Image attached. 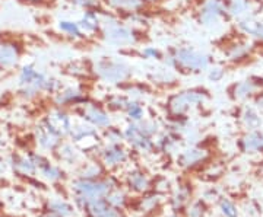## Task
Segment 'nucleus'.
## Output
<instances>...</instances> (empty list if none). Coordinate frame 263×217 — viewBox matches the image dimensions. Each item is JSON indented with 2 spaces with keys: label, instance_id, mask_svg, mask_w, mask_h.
I'll return each instance as SVG.
<instances>
[{
  "label": "nucleus",
  "instance_id": "nucleus-28",
  "mask_svg": "<svg viewBox=\"0 0 263 217\" xmlns=\"http://www.w3.org/2000/svg\"><path fill=\"white\" fill-rule=\"evenodd\" d=\"M73 3H76L78 6H82V8H91V6H95L97 2L95 0H72Z\"/></svg>",
  "mask_w": 263,
  "mask_h": 217
},
{
  "label": "nucleus",
  "instance_id": "nucleus-22",
  "mask_svg": "<svg viewBox=\"0 0 263 217\" xmlns=\"http://www.w3.org/2000/svg\"><path fill=\"white\" fill-rule=\"evenodd\" d=\"M250 51V46H235V47L231 48V51L228 53V57L231 58V60H240V58H243V57L247 54Z\"/></svg>",
  "mask_w": 263,
  "mask_h": 217
},
{
  "label": "nucleus",
  "instance_id": "nucleus-6",
  "mask_svg": "<svg viewBox=\"0 0 263 217\" xmlns=\"http://www.w3.org/2000/svg\"><path fill=\"white\" fill-rule=\"evenodd\" d=\"M19 57H21V51L15 42H10V41L2 42L0 44V72L16 66Z\"/></svg>",
  "mask_w": 263,
  "mask_h": 217
},
{
  "label": "nucleus",
  "instance_id": "nucleus-9",
  "mask_svg": "<svg viewBox=\"0 0 263 217\" xmlns=\"http://www.w3.org/2000/svg\"><path fill=\"white\" fill-rule=\"evenodd\" d=\"M240 28L245 31L246 34L249 35H253L256 38H260L263 39V24L259 20H254V19L246 18L240 22Z\"/></svg>",
  "mask_w": 263,
  "mask_h": 217
},
{
  "label": "nucleus",
  "instance_id": "nucleus-8",
  "mask_svg": "<svg viewBox=\"0 0 263 217\" xmlns=\"http://www.w3.org/2000/svg\"><path fill=\"white\" fill-rule=\"evenodd\" d=\"M76 188L88 197H98L107 192L108 187L105 184H91V182H78Z\"/></svg>",
  "mask_w": 263,
  "mask_h": 217
},
{
  "label": "nucleus",
  "instance_id": "nucleus-10",
  "mask_svg": "<svg viewBox=\"0 0 263 217\" xmlns=\"http://www.w3.org/2000/svg\"><path fill=\"white\" fill-rule=\"evenodd\" d=\"M86 118L91 121L95 125H100V127H104V125H108L110 124V118L107 117V114L103 113L101 110H98V108H95V106H89L88 110H86Z\"/></svg>",
  "mask_w": 263,
  "mask_h": 217
},
{
  "label": "nucleus",
  "instance_id": "nucleus-4",
  "mask_svg": "<svg viewBox=\"0 0 263 217\" xmlns=\"http://www.w3.org/2000/svg\"><path fill=\"white\" fill-rule=\"evenodd\" d=\"M226 5L222 0H206L200 10V20L206 27H215L226 15Z\"/></svg>",
  "mask_w": 263,
  "mask_h": 217
},
{
  "label": "nucleus",
  "instance_id": "nucleus-20",
  "mask_svg": "<svg viewBox=\"0 0 263 217\" xmlns=\"http://www.w3.org/2000/svg\"><path fill=\"white\" fill-rule=\"evenodd\" d=\"M79 96H81V92H79L78 89L70 88V89H66L65 92L59 94V96H57V102H59V104H66V102H70V101H73V99H78Z\"/></svg>",
  "mask_w": 263,
  "mask_h": 217
},
{
  "label": "nucleus",
  "instance_id": "nucleus-18",
  "mask_svg": "<svg viewBox=\"0 0 263 217\" xmlns=\"http://www.w3.org/2000/svg\"><path fill=\"white\" fill-rule=\"evenodd\" d=\"M203 156H205L203 150H189L180 158V161H181L183 165H192V163H195V162L200 161Z\"/></svg>",
  "mask_w": 263,
  "mask_h": 217
},
{
  "label": "nucleus",
  "instance_id": "nucleus-1",
  "mask_svg": "<svg viewBox=\"0 0 263 217\" xmlns=\"http://www.w3.org/2000/svg\"><path fill=\"white\" fill-rule=\"evenodd\" d=\"M95 72L101 76L104 80L111 82V83L122 82L124 79H127L129 75H130L129 67L126 66L123 61L111 60V58L100 60V61L95 64Z\"/></svg>",
  "mask_w": 263,
  "mask_h": 217
},
{
  "label": "nucleus",
  "instance_id": "nucleus-25",
  "mask_svg": "<svg viewBox=\"0 0 263 217\" xmlns=\"http://www.w3.org/2000/svg\"><path fill=\"white\" fill-rule=\"evenodd\" d=\"M209 79L211 80H214V82H218L219 79H222V76H224V70L221 69V67H212L211 70H209Z\"/></svg>",
  "mask_w": 263,
  "mask_h": 217
},
{
  "label": "nucleus",
  "instance_id": "nucleus-14",
  "mask_svg": "<svg viewBox=\"0 0 263 217\" xmlns=\"http://www.w3.org/2000/svg\"><path fill=\"white\" fill-rule=\"evenodd\" d=\"M257 89V85L254 83L253 80H245L241 83L235 86V96L237 98H245V96H249L252 95Z\"/></svg>",
  "mask_w": 263,
  "mask_h": 217
},
{
  "label": "nucleus",
  "instance_id": "nucleus-13",
  "mask_svg": "<svg viewBox=\"0 0 263 217\" xmlns=\"http://www.w3.org/2000/svg\"><path fill=\"white\" fill-rule=\"evenodd\" d=\"M249 8H250L249 0H231L228 6V12L234 16H241L247 13Z\"/></svg>",
  "mask_w": 263,
  "mask_h": 217
},
{
  "label": "nucleus",
  "instance_id": "nucleus-27",
  "mask_svg": "<svg viewBox=\"0 0 263 217\" xmlns=\"http://www.w3.org/2000/svg\"><path fill=\"white\" fill-rule=\"evenodd\" d=\"M142 54L145 57H148V58H160L161 54H160V51L158 50H155V48H145L143 51H142Z\"/></svg>",
  "mask_w": 263,
  "mask_h": 217
},
{
  "label": "nucleus",
  "instance_id": "nucleus-17",
  "mask_svg": "<svg viewBox=\"0 0 263 217\" xmlns=\"http://www.w3.org/2000/svg\"><path fill=\"white\" fill-rule=\"evenodd\" d=\"M89 208H91L92 214L97 217H114L113 211H110L108 207H107L104 203H101V201H98V203L94 201V203L89 206Z\"/></svg>",
  "mask_w": 263,
  "mask_h": 217
},
{
  "label": "nucleus",
  "instance_id": "nucleus-2",
  "mask_svg": "<svg viewBox=\"0 0 263 217\" xmlns=\"http://www.w3.org/2000/svg\"><path fill=\"white\" fill-rule=\"evenodd\" d=\"M110 24H105V39L113 46H132L135 44V35L130 29L122 27L114 19H108Z\"/></svg>",
  "mask_w": 263,
  "mask_h": 217
},
{
  "label": "nucleus",
  "instance_id": "nucleus-19",
  "mask_svg": "<svg viewBox=\"0 0 263 217\" xmlns=\"http://www.w3.org/2000/svg\"><path fill=\"white\" fill-rule=\"evenodd\" d=\"M124 158H126L124 151L119 150V149L107 150L105 151V155H104V159H105L107 163H110V165H114V163H119V162L124 161Z\"/></svg>",
  "mask_w": 263,
  "mask_h": 217
},
{
  "label": "nucleus",
  "instance_id": "nucleus-7",
  "mask_svg": "<svg viewBox=\"0 0 263 217\" xmlns=\"http://www.w3.org/2000/svg\"><path fill=\"white\" fill-rule=\"evenodd\" d=\"M47 125L57 134H65V133L70 132V121L65 114L62 113L51 114L48 117Z\"/></svg>",
  "mask_w": 263,
  "mask_h": 217
},
{
  "label": "nucleus",
  "instance_id": "nucleus-26",
  "mask_svg": "<svg viewBox=\"0 0 263 217\" xmlns=\"http://www.w3.org/2000/svg\"><path fill=\"white\" fill-rule=\"evenodd\" d=\"M130 182L138 189L145 188V185H146V181H145V178H143L142 175H139V173L133 175V177H132V178H130Z\"/></svg>",
  "mask_w": 263,
  "mask_h": 217
},
{
  "label": "nucleus",
  "instance_id": "nucleus-30",
  "mask_svg": "<svg viewBox=\"0 0 263 217\" xmlns=\"http://www.w3.org/2000/svg\"><path fill=\"white\" fill-rule=\"evenodd\" d=\"M257 104H259V106H262L263 108V98H260V99L257 101Z\"/></svg>",
  "mask_w": 263,
  "mask_h": 217
},
{
  "label": "nucleus",
  "instance_id": "nucleus-16",
  "mask_svg": "<svg viewBox=\"0 0 263 217\" xmlns=\"http://www.w3.org/2000/svg\"><path fill=\"white\" fill-rule=\"evenodd\" d=\"M243 121L246 123V125L249 128H257L260 124H262V120L260 117L257 115V113L252 110V108H246L245 113H243Z\"/></svg>",
  "mask_w": 263,
  "mask_h": 217
},
{
  "label": "nucleus",
  "instance_id": "nucleus-5",
  "mask_svg": "<svg viewBox=\"0 0 263 217\" xmlns=\"http://www.w3.org/2000/svg\"><path fill=\"white\" fill-rule=\"evenodd\" d=\"M205 101V95L199 94V92H183V94L177 95L171 99L170 102V108L171 111L176 114H181L187 111L190 106L200 104Z\"/></svg>",
  "mask_w": 263,
  "mask_h": 217
},
{
  "label": "nucleus",
  "instance_id": "nucleus-12",
  "mask_svg": "<svg viewBox=\"0 0 263 217\" xmlns=\"http://www.w3.org/2000/svg\"><path fill=\"white\" fill-rule=\"evenodd\" d=\"M245 147L247 150L263 149V132H256L249 134L245 139Z\"/></svg>",
  "mask_w": 263,
  "mask_h": 217
},
{
  "label": "nucleus",
  "instance_id": "nucleus-23",
  "mask_svg": "<svg viewBox=\"0 0 263 217\" xmlns=\"http://www.w3.org/2000/svg\"><path fill=\"white\" fill-rule=\"evenodd\" d=\"M127 111H129V115L133 117V118H136V120H139L142 118V108L138 104H127Z\"/></svg>",
  "mask_w": 263,
  "mask_h": 217
},
{
  "label": "nucleus",
  "instance_id": "nucleus-15",
  "mask_svg": "<svg viewBox=\"0 0 263 217\" xmlns=\"http://www.w3.org/2000/svg\"><path fill=\"white\" fill-rule=\"evenodd\" d=\"M113 8L117 9H126V10H135L139 9L142 6L141 0H107Z\"/></svg>",
  "mask_w": 263,
  "mask_h": 217
},
{
  "label": "nucleus",
  "instance_id": "nucleus-24",
  "mask_svg": "<svg viewBox=\"0 0 263 217\" xmlns=\"http://www.w3.org/2000/svg\"><path fill=\"white\" fill-rule=\"evenodd\" d=\"M222 210H224V213H226L227 216L228 217H237V210H235V207L230 203V201H227V200H224L222 201Z\"/></svg>",
  "mask_w": 263,
  "mask_h": 217
},
{
  "label": "nucleus",
  "instance_id": "nucleus-3",
  "mask_svg": "<svg viewBox=\"0 0 263 217\" xmlns=\"http://www.w3.org/2000/svg\"><path fill=\"white\" fill-rule=\"evenodd\" d=\"M176 63L192 70H205L209 66V58L202 53H197L192 48H180L176 53Z\"/></svg>",
  "mask_w": 263,
  "mask_h": 217
},
{
  "label": "nucleus",
  "instance_id": "nucleus-29",
  "mask_svg": "<svg viewBox=\"0 0 263 217\" xmlns=\"http://www.w3.org/2000/svg\"><path fill=\"white\" fill-rule=\"evenodd\" d=\"M127 101L124 99V98H120V96H117V98H114L113 101H111V105L114 106H127Z\"/></svg>",
  "mask_w": 263,
  "mask_h": 217
},
{
  "label": "nucleus",
  "instance_id": "nucleus-11",
  "mask_svg": "<svg viewBox=\"0 0 263 217\" xmlns=\"http://www.w3.org/2000/svg\"><path fill=\"white\" fill-rule=\"evenodd\" d=\"M78 25H79L81 31H84V32H94L95 29L98 28V25H100V20H98L95 13H92V12H86Z\"/></svg>",
  "mask_w": 263,
  "mask_h": 217
},
{
  "label": "nucleus",
  "instance_id": "nucleus-21",
  "mask_svg": "<svg viewBox=\"0 0 263 217\" xmlns=\"http://www.w3.org/2000/svg\"><path fill=\"white\" fill-rule=\"evenodd\" d=\"M60 29H62L63 32H66V34L72 35V37H79L81 32H82L78 24H75V22H69V20H62V22H60Z\"/></svg>",
  "mask_w": 263,
  "mask_h": 217
}]
</instances>
